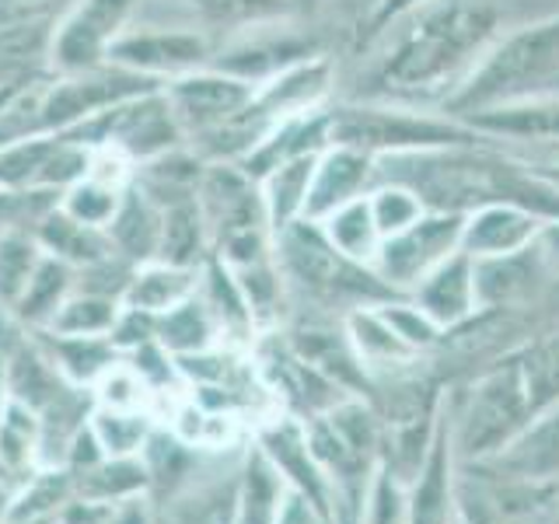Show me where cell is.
I'll list each match as a JSON object with an SVG mask.
<instances>
[{
    "label": "cell",
    "instance_id": "1",
    "mask_svg": "<svg viewBox=\"0 0 559 524\" xmlns=\"http://www.w3.org/2000/svg\"><path fill=\"white\" fill-rule=\"evenodd\" d=\"M378 182L406 186L427 210L441 214H472L489 203H511L542 221H559V186L542 168L500 154L493 140L374 157Z\"/></svg>",
    "mask_w": 559,
    "mask_h": 524
},
{
    "label": "cell",
    "instance_id": "2",
    "mask_svg": "<svg viewBox=\"0 0 559 524\" xmlns=\"http://www.w3.org/2000/svg\"><path fill=\"white\" fill-rule=\"evenodd\" d=\"M395 25L406 28H399L384 57L371 67L364 102L427 98L444 87L454 92L451 81L497 43L500 4L497 0H427Z\"/></svg>",
    "mask_w": 559,
    "mask_h": 524
},
{
    "label": "cell",
    "instance_id": "3",
    "mask_svg": "<svg viewBox=\"0 0 559 524\" xmlns=\"http://www.w3.org/2000/svg\"><path fill=\"white\" fill-rule=\"evenodd\" d=\"M559 78V11L503 35L483 52L472 74L444 98V112L465 119L493 105L546 95Z\"/></svg>",
    "mask_w": 559,
    "mask_h": 524
},
{
    "label": "cell",
    "instance_id": "4",
    "mask_svg": "<svg viewBox=\"0 0 559 524\" xmlns=\"http://www.w3.org/2000/svg\"><path fill=\"white\" fill-rule=\"evenodd\" d=\"M273 259L280 273L290 279V287L305 290L322 305L367 308V305H389L399 294L367 262L343 255L325 238L322 224L314 221H297L287 231H280L273 238Z\"/></svg>",
    "mask_w": 559,
    "mask_h": 524
},
{
    "label": "cell",
    "instance_id": "5",
    "mask_svg": "<svg viewBox=\"0 0 559 524\" xmlns=\"http://www.w3.org/2000/svg\"><path fill=\"white\" fill-rule=\"evenodd\" d=\"M486 140L493 136L468 127L465 119L399 109L392 102H346L336 109L329 105V144L354 147L371 157L486 144Z\"/></svg>",
    "mask_w": 559,
    "mask_h": 524
},
{
    "label": "cell",
    "instance_id": "6",
    "mask_svg": "<svg viewBox=\"0 0 559 524\" xmlns=\"http://www.w3.org/2000/svg\"><path fill=\"white\" fill-rule=\"evenodd\" d=\"M144 0H70L57 17L49 74H81L109 63V49L127 32Z\"/></svg>",
    "mask_w": 559,
    "mask_h": 524
},
{
    "label": "cell",
    "instance_id": "7",
    "mask_svg": "<svg viewBox=\"0 0 559 524\" xmlns=\"http://www.w3.org/2000/svg\"><path fill=\"white\" fill-rule=\"evenodd\" d=\"M214 46L203 28L189 25H130L109 49V63L154 84H168L189 70L210 67Z\"/></svg>",
    "mask_w": 559,
    "mask_h": 524
},
{
    "label": "cell",
    "instance_id": "8",
    "mask_svg": "<svg viewBox=\"0 0 559 524\" xmlns=\"http://www.w3.org/2000/svg\"><path fill=\"white\" fill-rule=\"evenodd\" d=\"M197 203L206 217L214 252L245 238H273L259 179H252L241 165H206Z\"/></svg>",
    "mask_w": 559,
    "mask_h": 524
},
{
    "label": "cell",
    "instance_id": "9",
    "mask_svg": "<svg viewBox=\"0 0 559 524\" xmlns=\"http://www.w3.org/2000/svg\"><path fill=\"white\" fill-rule=\"evenodd\" d=\"M462 227L465 214L427 210L413 227L381 241L371 270L395 290H416L419 279L462 249Z\"/></svg>",
    "mask_w": 559,
    "mask_h": 524
},
{
    "label": "cell",
    "instance_id": "10",
    "mask_svg": "<svg viewBox=\"0 0 559 524\" xmlns=\"http://www.w3.org/2000/svg\"><path fill=\"white\" fill-rule=\"evenodd\" d=\"M528 416L532 409H528V395H524L521 367L518 364L497 367V371L486 374L476 384V392H472L459 441L468 454L507 448Z\"/></svg>",
    "mask_w": 559,
    "mask_h": 524
},
{
    "label": "cell",
    "instance_id": "11",
    "mask_svg": "<svg viewBox=\"0 0 559 524\" xmlns=\"http://www.w3.org/2000/svg\"><path fill=\"white\" fill-rule=\"evenodd\" d=\"M162 92L189 140L197 133L221 127L227 119H235L241 109H249L255 98V84L224 74L217 67H200L162 84Z\"/></svg>",
    "mask_w": 559,
    "mask_h": 524
},
{
    "label": "cell",
    "instance_id": "12",
    "mask_svg": "<svg viewBox=\"0 0 559 524\" xmlns=\"http://www.w3.org/2000/svg\"><path fill=\"white\" fill-rule=\"evenodd\" d=\"M314 52H322L314 46V39L297 35L290 28H280V22H273V25H255V28L235 32L231 43L214 49L210 67H217L224 74L241 78L259 87L262 81H270L273 74H280V70L314 57Z\"/></svg>",
    "mask_w": 559,
    "mask_h": 524
},
{
    "label": "cell",
    "instance_id": "13",
    "mask_svg": "<svg viewBox=\"0 0 559 524\" xmlns=\"http://www.w3.org/2000/svg\"><path fill=\"white\" fill-rule=\"evenodd\" d=\"M371 189H374V157L354 147L329 144L311 171L305 221H325L332 210L367 196Z\"/></svg>",
    "mask_w": 559,
    "mask_h": 524
},
{
    "label": "cell",
    "instance_id": "14",
    "mask_svg": "<svg viewBox=\"0 0 559 524\" xmlns=\"http://www.w3.org/2000/svg\"><path fill=\"white\" fill-rule=\"evenodd\" d=\"M332 78H336L332 60L325 52H314V57L280 70V74H273L270 81H262L255 87L252 102H255V109L266 112L273 122L290 119V116H305V112H319L329 105Z\"/></svg>",
    "mask_w": 559,
    "mask_h": 524
},
{
    "label": "cell",
    "instance_id": "15",
    "mask_svg": "<svg viewBox=\"0 0 559 524\" xmlns=\"http://www.w3.org/2000/svg\"><path fill=\"white\" fill-rule=\"evenodd\" d=\"M549 221L511 203H489L465 214L462 227V252L472 259H493V255H514L535 245L538 231Z\"/></svg>",
    "mask_w": 559,
    "mask_h": 524
},
{
    "label": "cell",
    "instance_id": "16",
    "mask_svg": "<svg viewBox=\"0 0 559 524\" xmlns=\"http://www.w3.org/2000/svg\"><path fill=\"white\" fill-rule=\"evenodd\" d=\"M413 297H416V305L424 308L441 329L465 322L468 314L479 311V301H476V262H472V255H465L459 249L451 259H444L433 273H427L424 279H419Z\"/></svg>",
    "mask_w": 559,
    "mask_h": 524
},
{
    "label": "cell",
    "instance_id": "17",
    "mask_svg": "<svg viewBox=\"0 0 559 524\" xmlns=\"http://www.w3.org/2000/svg\"><path fill=\"white\" fill-rule=\"evenodd\" d=\"M465 122L493 140L507 136V140H542V144H559V98L535 95V98L493 105V109L465 116Z\"/></svg>",
    "mask_w": 559,
    "mask_h": 524
},
{
    "label": "cell",
    "instance_id": "18",
    "mask_svg": "<svg viewBox=\"0 0 559 524\" xmlns=\"http://www.w3.org/2000/svg\"><path fill=\"white\" fill-rule=\"evenodd\" d=\"M206 171V162L192 151L189 144L171 147L157 157H147L133 168V189L144 192V196L157 206H171L182 200H197L200 179Z\"/></svg>",
    "mask_w": 559,
    "mask_h": 524
},
{
    "label": "cell",
    "instance_id": "19",
    "mask_svg": "<svg viewBox=\"0 0 559 524\" xmlns=\"http://www.w3.org/2000/svg\"><path fill=\"white\" fill-rule=\"evenodd\" d=\"M200 287V270H182V266H168L162 259L140 262L133 266L127 287H122L119 305L144 311V314H165L175 305H182L186 297H192Z\"/></svg>",
    "mask_w": 559,
    "mask_h": 524
},
{
    "label": "cell",
    "instance_id": "20",
    "mask_svg": "<svg viewBox=\"0 0 559 524\" xmlns=\"http://www.w3.org/2000/svg\"><path fill=\"white\" fill-rule=\"evenodd\" d=\"M105 238H109L112 252L122 262H130V266L151 262L157 255V238H162V206L151 203L144 192H136L130 186L122 192V203L112 224L105 227Z\"/></svg>",
    "mask_w": 559,
    "mask_h": 524
},
{
    "label": "cell",
    "instance_id": "21",
    "mask_svg": "<svg viewBox=\"0 0 559 524\" xmlns=\"http://www.w3.org/2000/svg\"><path fill=\"white\" fill-rule=\"evenodd\" d=\"M32 235L39 238L46 255L67 262V266H74L78 273L92 270L109 255H116L109 238H105V231H95V227L78 224L74 217H67L60 206L46 210V214L39 217V224L32 227Z\"/></svg>",
    "mask_w": 559,
    "mask_h": 524
},
{
    "label": "cell",
    "instance_id": "22",
    "mask_svg": "<svg viewBox=\"0 0 559 524\" xmlns=\"http://www.w3.org/2000/svg\"><path fill=\"white\" fill-rule=\"evenodd\" d=\"M214 255L210 227L197 200H182L162 210V238H157V255L168 266L200 270Z\"/></svg>",
    "mask_w": 559,
    "mask_h": 524
},
{
    "label": "cell",
    "instance_id": "23",
    "mask_svg": "<svg viewBox=\"0 0 559 524\" xmlns=\"http://www.w3.org/2000/svg\"><path fill=\"white\" fill-rule=\"evenodd\" d=\"M154 340L162 343L175 360H179V357L206 354V349L224 346V332L214 319V311H210V305L197 290L192 297H186L182 305H175L171 311L157 314Z\"/></svg>",
    "mask_w": 559,
    "mask_h": 524
},
{
    "label": "cell",
    "instance_id": "24",
    "mask_svg": "<svg viewBox=\"0 0 559 524\" xmlns=\"http://www.w3.org/2000/svg\"><path fill=\"white\" fill-rule=\"evenodd\" d=\"M74 287H78V270L67 266V262H60V259H52V255H43L39 270L32 273L25 294L17 297V305L8 314L22 329L39 332L52 322V314H57L60 305L74 294Z\"/></svg>",
    "mask_w": 559,
    "mask_h": 524
},
{
    "label": "cell",
    "instance_id": "25",
    "mask_svg": "<svg viewBox=\"0 0 559 524\" xmlns=\"http://www.w3.org/2000/svg\"><path fill=\"white\" fill-rule=\"evenodd\" d=\"M319 154H305V157H290L270 175H262L259 189H262V203H266V221L273 238L280 231H287L290 224L305 221V203H308V189H311V171Z\"/></svg>",
    "mask_w": 559,
    "mask_h": 524
},
{
    "label": "cell",
    "instance_id": "26",
    "mask_svg": "<svg viewBox=\"0 0 559 524\" xmlns=\"http://www.w3.org/2000/svg\"><path fill=\"white\" fill-rule=\"evenodd\" d=\"M119 311H122L119 297L78 284L74 294L60 305V311L52 314V322L39 332H49V336H70V340H109Z\"/></svg>",
    "mask_w": 559,
    "mask_h": 524
},
{
    "label": "cell",
    "instance_id": "27",
    "mask_svg": "<svg viewBox=\"0 0 559 524\" xmlns=\"http://www.w3.org/2000/svg\"><path fill=\"white\" fill-rule=\"evenodd\" d=\"M49 354L52 367L63 374L67 384L74 389H87L109 371V367L122 357L112 346V340H70V336H49V332H32Z\"/></svg>",
    "mask_w": 559,
    "mask_h": 524
},
{
    "label": "cell",
    "instance_id": "28",
    "mask_svg": "<svg viewBox=\"0 0 559 524\" xmlns=\"http://www.w3.org/2000/svg\"><path fill=\"white\" fill-rule=\"evenodd\" d=\"M87 427H92L105 458H140L157 427V419L140 409H98L95 406L92 416H87Z\"/></svg>",
    "mask_w": 559,
    "mask_h": 524
},
{
    "label": "cell",
    "instance_id": "29",
    "mask_svg": "<svg viewBox=\"0 0 559 524\" xmlns=\"http://www.w3.org/2000/svg\"><path fill=\"white\" fill-rule=\"evenodd\" d=\"M314 224H322L325 238L336 245L343 255L367 262V266L374 262V255L381 249V231L371 217V203H367V196L343 203L340 210H332L325 221H314Z\"/></svg>",
    "mask_w": 559,
    "mask_h": 524
},
{
    "label": "cell",
    "instance_id": "30",
    "mask_svg": "<svg viewBox=\"0 0 559 524\" xmlns=\"http://www.w3.org/2000/svg\"><path fill=\"white\" fill-rule=\"evenodd\" d=\"M43 245L25 227H0V311H11L43 262Z\"/></svg>",
    "mask_w": 559,
    "mask_h": 524
},
{
    "label": "cell",
    "instance_id": "31",
    "mask_svg": "<svg viewBox=\"0 0 559 524\" xmlns=\"http://www.w3.org/2000/svg\"><path fill=\"white\" fill-rule=\"evenodd\" d=\"M151 483V472L140 458H105L78 476V493L87 503H122L133 500Z\"/></svg>",
    "mask_w": 559,
    "mask_h": 524
},
{
    "label": "cell",
    "instance_id": "32",
    "mask_svg": "<svg viewBox=\"0 0 559 524\" xmlns=\"http://www.w3.org/2000/svg\"><path fill=\"white\" fill-rule=\"evenodd\" d=\"M189 8L197 11L203 25H217L231 32L287 22L297 11L294 0H189Z\"/></svg>",
    "mask_w": 559,
    "mask_h": 524
},
{
    "label": "cell",
    "instance_id": "33",
    "mask_svg": "<svg viewBox=\"0 0 559 524\" xmlns=\"http://www.w3.org/2000/svg\"><path fill=\"white\" fill-rule=\"evenodd\" d=\"M346 336H349V343H354L360 364H402L406 357L416 354V349H409L389 329V322L381 319V311H371V308L349 311Z\"/></svg>",
    "mask_w": 559,
    "mask_h": 524
},
{
    "label": "cell",
    "instance_id": "34",
    "mask_svg": "<svg viewBox=\"0 0 559 524\" xmlns=\"http://www.w3.org/2000/svg\"><path fill=\"white\" fill-rule=\"evenodd\" d=\"M284 507V483H280L270 458H255L245 468V483L238 493V524H276Z\"/></svg>",
    "mask_w": 559,
    "mask_h": 524
},
{
    "label": "cell",
    "instance_id": "35",
    "mask_svg": "<svg viewBox=\"0 0 559 524\" xmlns=\"http://www.w3.org/2000/svg\"><path fill=\"white\" fill-rule=\"evenodd\" d=\"M518 367H521L524 395H528V409L542 413L556 406L559 402V329L552 336L538 340Z\"/></svg>",
    "mask_w": 559,
    "mask_h": 524
},
{
    "label": "cell",
    "instance_id": "36",
    "mask_svg": "<svg viewBox=\"0 0 559 524\" xmlns=\"http://www.w3.org/2000/svg\"><path fill=\"white\" fill-rule=\"evenodd\" d=\"M92 402L98 409H140L151 413L154 406V389L144 381V374L136 367L119 357L109 371H105L95 384H92Z\"/></svg>",
    "mask_w": 559,
    "mask_h": 524
},
{
    "label": "cell",
    "instance_id": "37",
    "mask_svg": "<svg viewBox=\"0 0 559 524\" xmlns=\"http://www.w3.org/2000/svg\"><path fill=\"white\" fill-rule=\"evenodd\" d=\"M122 192L127 189H112V186H105V182H95V179H78L70 189L60 192V210L67 217H74L78 224L84 227H95V231H105V227L112 224L116 217V210L122 203Z\"/></svg>",
    "mask_w": 559,
    "mask_h": 524
},
{
    "label": "cell",
    "instance_id": "38",
    "mask_svg": "<svg viewBox=\"0 0 559 524\" xmlns=\"http://www.w3.org/2000/svg\"><path fill=\"white\" fill-rule=\"evenodd\" d=\"M367 203H371V217L381 231V241L406 231V227H413L427 214V206L419 203L416 192L399 182H378L371 192H367Z\"/></svg>",
    "mask_w": 559,
    "mask_h": 524
},
{
    "label": "cell",
    "instance_id": "39",
    "mask_svg": "<svg viewBox=\"0 0 559 524\" xmlns=\"http://www.w3.org/2000/svg\"><path fill=\"white\" fill-rule=\"evenodd\" d=\"M507 465H514L524 476H546V472L559 468V402L549 406V416L538 427H532L514 444Z\"/></svg>",
    "mask_w": 559,
    "mask_h": 524
},
{
    "label": "cell",
    "instance_id": "40",
    "mask_svg": "<svg viewBox=\"0 0 559 524\" xmlns=\"http://www.w3.org/2000/svg\"><path fill=\"white\" fill-rule=\"evenodd\" d=\"M378 311H381V319L389 322V329L409 349H430V346L441 343V336H444V329L437 325L416 301L413 305H399V301L392 305L389 301V305H378Z\"/></svg>",
    "mask_w": 559,
    "mask_h": 524
},
{
    "label": "cell",
    "instance_id": "41",
    "mask_svg": "<svg viewBox=\"0 0 559 524\" xmlns=\"http://www.w3.org/2000/svg\"><path fill=\"white\" fill-rule=\"evenodd\" d=\"M444 517H448V476H444V454L437 451L427 476L419 479L416 489L413 524H444Z\"/></svg>",
    "mask_w": 559,
    "mask_h": 524
},
{
    "label": "cell",
    "instance_id": "42",
    "mask_svg": "<svg viewBox=\"0 0 559 524\" xmlns=\"http://www.w3.org/2000/svg\"><path fill=\"white\" fill-rule=\"evenodd\" d=\"M427 0H374L367 14L360 17V32H357V46H371L378 43L384 32H389L399 17H406L409 11H416Z\"/></svg>",
    "mask_w": 559,
    "mask_h": 524
},
{
    "label": "cell",
    "instance_id": "43",
    "mask_svg": "<svg viewBox=\"0 0 559 524\" xmlns=\"http://www.w3.org/2000/svg\"><path fill=\"white\" fill-rule=\"evenodd\" d=\"M14 332H17V322L8 311H0V416H4V406L11 402V395H8V349H11Z\"/></svg>",
    "mask_w": 559,
    "mask_h": 524
},
{
    "label": "cell",
    "instance_id": "44",
    "mask_svg": "<svg viewBox=\"0 0 559 524\" xmlns=\"http://www.w3.org/2000/svg\"><path fill=\"white\" fill-rule=\"evenodd\" d=\"M535 245H538L542 262H546V270H552L559 276V221H549L546 227H542Z\"/></svg>",
    "mask_w": 559,
    "mask_h": 524
},
{
    "label": "cell",
    "instance_id": "45",
    "mask_svg": "<svg viewBox=\"0 0 559 524\" xmlns=\"http://www.w3.org/2000/svg\"><path fill=\"white\" fill-rule=\"evenodd\" d=\"M70 0H0V14H25V11H60Z\"/></svg>",
    "mask_w": 559,
    "mask_h": 524
},
{
    "label": "cell",
    "instance_id": "46",
    "mask_svg": "<svg viewBox=\"0 0 559 524\" xmlns=\"http://www.w3.org/2000/svg\"><path fill=\"white\" fill-rule=\"evenodd\" d=\"M8 511H11V489L0 483V524H8Z\"/></svg>",
    "mask_w": 559,
    "mask_h": 524
},
{
    "label": "cell",
    "instance_id": "47",
    "mask_svg": "<svg viewBox=\"0 0 559 524\" xmlns=\"http://www.w3.org/2000/svg\"><path fill=\"white\" fill-rule=\"evenodd\" d=\"M542 171H546V179H549V182H556V186H559V165H552V168H542Z\"/></svg>",
    "mask_w": 559,
    "mask_h": 524
},
{
    "label": "cell",
    "instance_id": "48",
    "mask_svg": "<svg viewBox=\"0 0 559 524\" xmlns=\"http://www.w3.org/2000/svg\"><path fill=\"white\" fill-rule=\"evenodd\" d=\"M305 4H311V0H294V8H305Z\"/></svg>",
    "mask_w": 559,
    "mask_h": 524
}]
</instances>
